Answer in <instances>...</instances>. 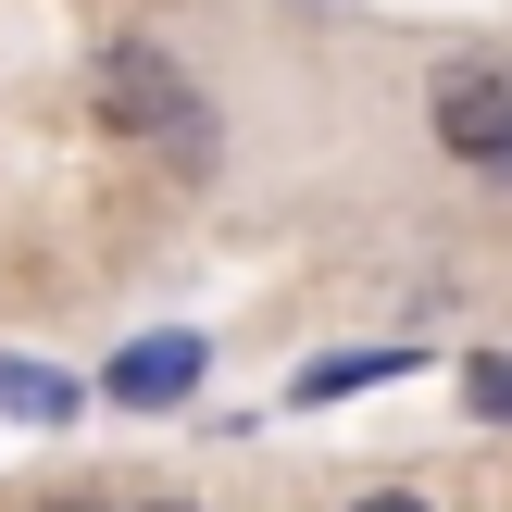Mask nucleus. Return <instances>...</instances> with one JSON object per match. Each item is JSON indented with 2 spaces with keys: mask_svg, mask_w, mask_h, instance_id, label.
Wrapping results in <instances>:
<instances>
[{
  "mask_svg": "<svg viewBox=\"0 0 512 512\" xmlns=\"http://www.w3.org/2000/svg\"><path fill=\"white\" fill-rule=\"evenodd\" d=\"M438 138L463 163H500L512 150V63H450L438 75Z\"/></svg>",
  "mask_w": 512,
  "mask_h": 512,
  "instance_id": "nucleus-2",
  "label": "nucleus"
},
{
  "mask_svg": "<svg viewBox=\"0 0 512 512\" xmlns=\"http://www.w3.org/2000/svg\"><path fill=\"white\" fill-rule=\"evenodd\" d=\"M463 400H475L488 425H512V363H500V350H475V363H463Z\"/></svg>",
  "mask_w": 512,
  "mask_h": 512,
  "instance_id": "nucleus-5",
  "label": "nucleus"
},
{
  "mask_svg": "<svg viewBox=\"0 0 512 512\" xmlns=\"http://www.w3.org/2000/svg\"><path fill=\"white\" fill-rule=\"evenodd\" d=\"M0 413H50V425H63L75 388H63V375H38V363H0Z\"/></svg>",
  "mask_w": 512,
  "mask_h": 512,
  "instance_id": "nucleus-4",
  "label": "nucleus"
},
{
  "mask_svg": "<svg viewBox=\"0 0 512 512\" xmlns=\"http://www.w3.org/2000/svg\"><path fill=\"white\" fill-rule=\"evenodd\" d=\"M50 512H113V500H50Z\"/></svg>",
  "mask_w": 512,
  "mask_h": 512,
  "instance_id": "nucleus-7",
  "label": "nucleus"
},
{
  "mask_svg": "<svg viewBox=\"0 0 512 512\" xmlns=\"http://www.w3.org/2000/svg\"><path fill=\"white\" fill-rule=\"evenodd\" d=\"M88 100H100V125H125V138H200V88L163 63L150 38H125V50H100V75H88Z\"/></svg>",
  "mask_w": 512,
  "mask_h": 512,
  "instance_id": "nucleus-1",
  "label": "nucleus"
},
{
  "mask_svg": "<svg viewBox=\"0 0 512 512\" xmlns=\"http://www.w3.org/2000/svg\"><path fill=\"white\" fill-rule=\"evenodd\" d=\"M488 175H512V150H500V163H488Z\"/></svg>",
  "mask_w": 512,
  "mask_h": 512,
  "instance_id": "nucleus-8",
  "label": "nucleus"
},
{
  "mask_svg": "<svg viewBox=\"0 0 512 512\" xmlns=\"http://www.w3.org/2000/svg\"><path fill=\"white\" fill-rule=\"evenodd\" d=\"M350 512H425V500H400V488H375V500H350Z\"/></svg>",
  "mask_w": 512,
  "mask_h": 512,
  "instance_id": "nucleus-6",
  "label": "nucleus"
},
{
  "mask_svg": "<svg viewBox=\"0 0 512 512\" xmlns=\"http://www.w3.org/2000/svg\"><path fill=\"white\" fill-rule=\"evenodd\" d=\"M188 375H200V338H150V350H125V363H113V388H125V400H175Z\"/></svg>",
  "mask_w": 512,
  "mask_h": 512,
  "instance_id": "nucleus-3",
  "label": "nucleus"
}]
</instances>
